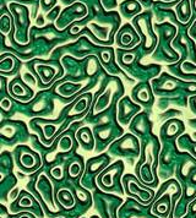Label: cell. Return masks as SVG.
Segmentation results:
<instances>
[{
    "label": "cell",
    "mask_w": 196,
    "mask_h": 218,
    "mask_svg": "<svg viewBox=\"0 0 196 218\" xmlns=\"http://www.w3.org/2000/svg\"><path fill=\"white\" fill-rule=\"evenodd\" d=\"M0 105H1V108L3 109H10V105H11V103H10V101L9 99H3L1 101V103H0Z\"/></svg>",
    "instance_id": "obj_2"
},
{
    "label": "cell",
    "mask_w": 196,
    "mask_h": 218,
    "mask_svg": "<svg viewBox=\"0 0 196 218\" xmlns=\"http://www.w3.org/2000/svg\"><path fill=\"white\" fill-rule=\"evenodd\" d=\"M52 173H53V175H54V176H56V178H61V174H63V170H61V168L56 167V168H54V169L52 170Z\"/></svg>",
    "instance_id": "obj_3"
},
{
    "label": "cell",
    "mask_w": 196,
    "mask_h": 218,
    "mask_svg": "<svg viewBox=\"0 0 196 218\" xmlns=\"http://www.w3.org/2000/svg\"><path fill=\"white\" fill-rule=\"evenodd\" d=\"M85 108H86V99H81V103L80 104H77L76 107H75V110L71 113V114H75V113H80V112H82Z\"/></svg>",
    "instance_id": "obj_1"
}]
</instances>
